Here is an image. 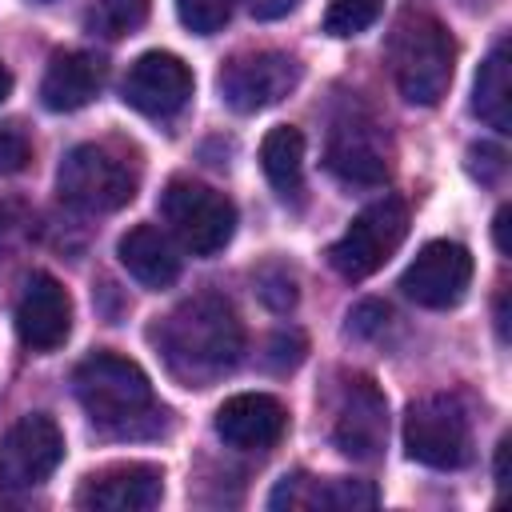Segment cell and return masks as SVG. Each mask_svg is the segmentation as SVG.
<instances>
[{
    "label": "cell",
    "mask_w": 512,
    "mask_h": 512,
    "mask_svg": "<svg viewBox=\"0 0 512 512\" xmlns=\"http://www.w3.org/2000/svg\"><path fill=\"white\" fill-rule=\"evenodd\" d=\"M388 60H392V80L400 96L408 104L428 108V104H440L452 84L456 44L432 12L404 8L388 36Z\"/></svg>",
    "instance_id": "cell-3"
},
{
    "label": "cell",
    "mask_w": 512,
    "mask_h": 512,
    "mask_svg": "<svg viewBox=\"0 0 512 512\" xmlns=\"http://www.w3.org/2000/svg\"><path fill=\"white\" fill-rule=\"evenodd\" d=\"M120 264L128 268V276H136L144 288H168L180 276V256L172 248V240L152 228V224H136L120 236Z\"/></svg>",
    "instance_id": "cell-19"
},
{
    "label": "cell",
    "mask_w": 512,
    "mask_h": 512,
    "mask_svg": "<svg viewBox=\"0 0 512 512\" xmlns=\"http://www.w3.org/2000/svg\"><path fill=\"white\" fill-rule=\"evenodd\" d=\"M176 12H180V24L196 36H212L228 24L232 16V0H176Z\"/></svg>",
    "instance_id": "cell-24"
},
{
    "label": "cell",
    "mask_w": 512,
    "mask_h": 512,
    "mask_svg": "<svg viewBox=\"0 0 512 512\" xmlns=\"http://www.w3.org/2000/svg\"><path fill=\"white\" fill-rule=\"evenodd\" d=\"M504 228H508V208H500V212H496V228H492V236H496V248H500V252H508V236H504Z\"/></svg>",
    "instance_id": "cell-30"
},
{
    "label": "cell",
    "mask_w": 512,
    "mask_h": 512,
    "mask_svg": "<svg viewBox=\"0 0 512 512\" xmlns=\"http://www.w3.org/2000/svg\"><path fill=\"white\" fill-rule=\"evenodd\" d=\"M64 460V436L52 416H24L8 428L0 444V488L4 492H24L44 484Z\"/></svg>",
    "instance_id": "cell-9"
},
{
    "label": "cell",
    "mask_w": 512,
    "mask_h": 512,
    "mask_svg": "<svg viewBox=\"0 0 512 512\" xmlns=\"http://www.w3.org/2000/svg\"><path fill=\"white\" fill-rule=\"evenodd\" d=\"M152 340L160 348L164 368L184 388H208V384H216L224 372L236 368V360L244 352L240 316L216 292H200V296L184 300L180 308H172L156 324Z\"/></svg>",
    "instance_id": "cell-1"
},
{
    "label": "cell",
    "mask_w": 512,
    "mask_h": 512,
    "mask_svg": "<svg viewBox=\"0 0 512 512\" xmlns=\"http://www.w3.org/2000/svg\"><path fill=\"white\" fill-rule=\"evenodd\" d=\"M104 84V60L92 52H56L44 80H40V100L52 112H76L96 100Z\"/></svg>",
    "instance_id": "cell-17"
},
{
    "label": "cell",
    "mask_w": 512,
    "mask_h": 512,
    "mask_svg": "<svg viewBox=\"0 0 512 512\" xmlns=\"http://www.w3.org/2000/svg\"><path fill=\"white\" fill-rule=\"evenodd\" d=\"M404 236H408V208L404 200L384 196L344 228V236L328 248V264L344 280H364L376 268H384V260L400 248Z\"/></svg>",
    "instance_id": "cell-7"
},
{
    "label": "cell",
    "mask_w": 512,
    "mask_h": 512,
    "mask_svg": "<svg viewBox=\"0 0 512 512\" xmlns=\"http://www.w3.org/2000/svg\"><path fill=\"white\" fill-rule=\"evenodd\" d=\"M324 164L336 180L344 184H360V188H376L388 180V156L380 148V136H376V124L372 120H360V116H348V120H336L332 136H328V152H324Z\"/></svg>",
    "instance_id": "cell-16"
},
{
    "label": "cell",
    "mask_w": 512,
    "mask_h": 512,
    "mask_svg": "<svg viewBox=\"0 0 512 512\" xmlns=\"http://www.w3.org/2000/svg\"><path fill=\"white\" fill-rule=\"evenodd\" d=\"M384 0H332L324 12V32L328 36H360L364 28L376 24Z\"/></svg>",
    "instance_id": "cell-23"
},
{
    "label": "cell",
    "mask_w": 512,
    "mask_h": 512,
    "mask_svg": "<svg viewBox=\"0 0 512 512\" xmlns=\"http://www.w3.org/2000/svg\"><path fill=\"white\" fill-rule=\"evenodd\" d=\"M260 168L284 200L300 196V188H304V136H300V128H292V124L272 128L260 140Z\"/></svg>",
    "instance_id": "cell-21"
},
{
    "label": "cell",
    "mask_w": 512,
    "mask_h": 512,
    "mask_svg": "<svg viewBox=\"0 0 512 512\" xmlns=\"http://www.w3.org/2000/svg\"><path fill=\"white\" fill-rule=\"evenodd\" d=\"M8 92H12V72H8L4 64H0V104L8 100Z\"/></svg>",
    "instance_id": "cell-31"
},
{
    "label": "cell",
    "mask_w": 512,
    "mask_h": 512,
    "mask_svg": "<svg viewBox=\"0 0 512 512\" xmlns=\"http://www.w3.org/2000/svg\"><path fill=\"white\" fill-rule=\"evenodd\" d=\"M160 216L192 256H216L236 232V208L224 192L176 176L160 196Z\"/></svg>",
    "instance_id": "cell-4"
},
{
    "label": "cell",
    "mask_w": 512,
    "mask_h": 512,
    "mask_svg": "<svg viewBox=\"0 0 512 512\" xmlns=\"http://www.w3.org/2000/svg\"><path fill=\"white\" fill-rule=\"evenodd\" d=\"M300 84V64L288 56V52H276V48H260V52H240L232 56L220 76H216V88H220V100L232 108V112H260V108H272L280 104L288 92H296Z\"/></svg>",
    "instance_id": "cell-8"
},
{
    "label": "cell",
    "mask_w": 512,
    "mask_h": 512,
    "mask_svg": "<svg viewBox=\"0 0 512 512\" xmlns=\"http://www.w3.org/2000/svg\"><path fill=\"white\" fill-rule=\"evenodd\" d=\"M148 8H152V0H96L88 12V32H96L104 40L128 36L148 20Z\"/></svg>",
    "instance_id": "cell-22"
},
{
    "label": "cell",
    "mask_w": 512,
    "mask_h": 512,
    "mask_svg": "<svg viewBox=\"0 0 512 512\" xmlns=\"http://www.w3.org/2000/svg\"><path fill=\"white\" fill-rule=\"evenodd\" d=\"M72 328V300L48 272H32L16 304V336L32 352H56Z\"/></svg>",
    "instance_id": "cell-13"
},
{
    "label": "cell",
    "mask_w": 512,
    "mask_h": 512,
    "mask_svg": "<svg viewBox=\"0 0 512 512\" xmlns=\"http://www.w3.org/2000/svg\"><path fill=\"white\" fill-rule=\"evenodd\" d=\"M380 320H388V308L376 304V300H368V304H360V308L352 312V328H356V332H376Z\"/></svg>",
    "instance_id": "cell-27"
},
{
    "label": "cell",
    "mask_w": 512,
    "mask_h": 512,
    "mask_svg": "<svg viewBox=\"0 0 512 512\" xmlns=\"http://www.w3.org/2000/svg\"><path fill=\"white\" fill-rule=\"evenodd\" d=\"M496 484L508 488V436H504L500 448H496Z\"/></svg>",
    "instance_id": "cell-29"
},
{
    "label": "cell",
    "mask_w": 512,
    "mask_h": 512,
    "mask_svg": "<svg viewBox=\"0 0 512 512\" xmlns=\"http://www.w3.org/2000/svg\"><path fill=\"white\" fill-rule=\"evenodd\" d=\"M472 112L496 128V132H512V60H508V36H500L492 44V52L484 56L476 84H472Z\"/></svg>",
    "instance_id": "cell-20"
},
{
    "label": "cell",
    "mask_w": 512,
    "mask_h": 512,
    "mask_svg": "<svg viewBox=\"0 0 512 512\" xmlns=\"http://www.w3.org/2000/svg\"><path fill=\"white\" fill-rule=\"evenodd\" d=\"M288 428V412L268 392H240L216 408V436L236 452H268Z\"/></svg>",
    "instance_id": "cell-14"
},
{
    "label": "cell",
    "mask_w": 512,
    "mask_h": 512,
    "mask_svg": "<svg viewBox=\"0 0 512 512\" xmlns=\"http://www.w3.org/2000/svg\"><path fill=\"white\" fill-rule=\"evenodd\" d=\"M256 292H260V300H264L272 312H288V308L296 304V276L288 272V264L272 260V264H264V268L256 272Z\"/></svg>",
    "instance_id": "cell-25"
},
{
    "label": "cell",
    "mask_w": 512,
    "mask_h": 512,
    "mask_svg": "<svg viewBox=\"0 0 512 512\" xmlns=\"http://www.w3.org/2000/svg\"><path fill=\"white\" fill-rule=\"evenodd\" d=\"M376 504V488L368 480H316V476H284L272 496L268 508H336V512H356V508H372Z\"/></svg>",
    "instance_id": "cell-18"
},
{
    "label": "cell",
    "mask_w": 512,
    "mask_h": 512,
    "mask_svg": "<svg viewBox=\"0 0 512 512\" xmlns=\"http://www.w3.org/2000/svg\"><path fill=\"white\" fill-rule=\"evenodd\" d=\"M28 160H32V144H28V136H24L16 124H4V128H0V176H16V172H24Z\"/></svg>",
    "instance_id": "cell-26"
},
{
    "label": "cell",
    "mask_w": 512,
    "mask_h": 512,
    "mask_svg": "<svg viewBox=\"0 0 512 512\" xmlns=\"http://www.w3.org/2000/svg\"><path fill=\"white\" fill-rule=\"evenodd\" d=\"M72 388L92 424L112 436H144L164 416L152 400L144 368L116 352H92L88 360H80L72 372Z\"/></svg>",
    "instance_id": "cell-2"
},
{
    "label": "cell",
    "mask_w": 512,
    "mask_h": 512,
    "mask_svg": "<svg viewBox=\"0 0 512 512\" xmlns=\"http://www.w3.org/2000/svg\"><path fill=\"white\" fill-rule=\"evenodd\" d=\"M404 448L428 468H464L472 460L468 408L456 396H424L404 412Z\"/></svg>",
    "instance_id": "cell-6"
},
{
    "label": "cell",
    "mask_w": 512,
    "mask_h": 512,
    "mask_svg": "<svg viewBox=\"0 0 512 512\" xmlns=\"http://www.w3.org/2000/svg\"><path fill=\"white\" fill-rule=\"evenodd\" d=\"M472 284V256L456 240H432L404 268L400 288L420 308H456Z\"/></svg>",
    "instance_id": "cell-10"
},
{
    "label": "cell",
    "mask_w": 512,
    "mask_h": 512,
    "mask_svg": "<svg viewBox=\"0 0 512 512\" xmlns=\"http://www.w3.org/2000/svg\"><path fill=\"white\" fill-rule=\"evenodd\" d=\"M332 440L348 460L372 464L388 440V400L368 376H352L340 392V408L332 420Z\"/></svg>",
    "instance_id": "cell-11"
},
{
    "label": "cell",
    "mask_w": 512,
    "mask_h": 512,
    "mask_svg": "<svg viewBox=\"0 0 512 512\" xmlns=\"http://www.w3.org/2000/svg\"><path fill=\"white\" fill-rule=\"evenodd\" d=\"M56 188L80 212H116L136 196V172L104 144H76L60 160Z\"/></svg>",
    "instance_id": "cell-5"
},
{
    "label": "cell",
    "mask_w": 512,
    "mask_h": 512,
    "mask_svg": "<svg viewBox=\"0 0 512 512\" xmlns=\"http://www.w3.org/2000/svg\"><path fill=\"white\" fill-rule=\"evenodd\" d=\"M296 4H300V0H244V8H248L256 20H280V16H288Z\"/></svg>",
    "instance_id": "cell-28"
},
{
    "label": "cell",
    "mask_w": 512,
    "mask_h": 512,
    "mask_svg": "<svg viewBox=\"0 0 512 512\" xmlns=\"http://www.w3.org/2000/svg\"><path fill=\"white\" fill-rule=\"evenodd\" d=\"M120 96L140 116L168 120V116H176L188 104V96H192V72L172 52H144L140 60H132L128 76L120 84Z\"/></svg>",
    "instance_id": "cell-12"
},
{
    "label": "cell",
    "mask_w": 512,
    "mask_h": 512,
    "mask_svg": "<svg viewBox=\"0 0 512 512\" xmlns=\"http://www.w3.org/2000/svg\"><path fill=\"white\" fill-rule=\"evenodd\" d=\"M164 496V472L156 464H112L84 480L76 492L80 508L96 512H148Z\"/></svg>",
    "instance_id": "cell-15"
}]
</instances>
